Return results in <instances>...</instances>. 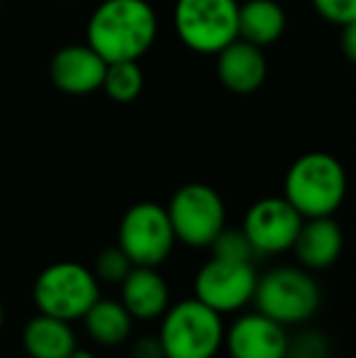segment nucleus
<instances>
[{"label":"nucleus","instance_id":"9d476101","mask_svg":"<svg viewBox=\"0 0 356 358\" xmlns=\"http://www.w3.org/2000/svg\"><path fill=\"white\" fill-rule=\"evenodd\" d=\"M300 224H303V217L298 215V210L283 195L280 198L271 195V198L257 200L247 210L242 231L259 256H273L290 251Z\"/></svg>","mask_w":356,"mask_h":358},{"label":"nucleus","instance_id":"39448f33","mask_svg":"<svg viewBox=\"0 0 356 358\" xmlns=\"http://www.w3.org/2000/svg\"><path fill=\"white\" fill-rule=\"evenodd\" d=\"M100 297V283L93 271L76 261H59L37 275L32 300L37 312L59 320L76 322Z\"/></svg>","mask_w":356,"mask_h":358},{"label":"nucleus","instance_id":"f257e3e1","mask_svg":"<svg viewBox=\"0 0 356 358\" xmlns=\"http://www.w3.org/2000/svg\"><path fill=\"white\" fill-rule=\"evenodd\" d=\"M157 34V10L149 0H103L86 24V44L108 64L139 62Z\"/></svg>","mask_w":356,"mask_h":358},{"label":"nucleus","instance_id":"393cba45","mask_svg":"<svg viewBox=\"0 0 356 358\" xmlns=\"http://www.w3.org/2000/svg\"><path fill=\"white\" fill-rule=\"evenodd\" d=\"M342 52L347 62H356V22L342 24Z\"/></svg>","mask_w":356,"mask_h":358},{"label":"nucleus","instance_id":"f8f14e48","mask_svg":"<svg viewBox=\"0 0 356 358\" xmlns=\"http://www.w3.org/2000/svg\"><path fill=\"white\" fill-rule=\"evenodd\" d=\"M108 62H103L88 44H69L62 47L49 62V78L54 88L66 95H90L100 90Z\"/></svg>","mask_w":356,"mask_h":358},{"label":"nucleus","instance_id":"f3484780","mask_svg":"<svg viewBox=\"0 0 356 358\" xmlns=\"http://www.w3.org/2000/svg\"><path fill=\"white\" fill-rule=\"evenodd\" d=\"M285 32V10L278 0H244L237 10V37L257 47H271Z\"/></svg>","mask_w":356,"mask_h":358},{"label":"nucleus","instance_id":"aec40b11","mask_svg":"<svg viewBox=\"0 0 356 358\" xmlns=\"http://www.w3.org/2000/svg\"><path fill=\"white\" fill-rule=\"evenodd\" d=\"M208 249L215 259L239 261V264H254L257 256H259L257 251H254V246L249 244V239L242 231V227H239V229H234V227H225V229L220 231L213 241H210Z\"/></svg>","mask_w":356,"mask_h":358},{"label":"nucleus","instance_id":"cd10ccee","mask_svg":"<svg viewBox=\"0 0 356 358\" xmlns=\"http://www.w3.org/2000/svg\"><path fill=\"white\" fill-rule=\"evenodd\" d=\"M0 3H3V0H0Z\"/></svg>","mask_w":356,"mask_h":358},{"label":"nucleus","instance_id":"9b49d317","mask_svg":"<svg viewBox=\"0 0 356 358\" xmlns=\"http://www.w3.org/2000/svg\"><path fill=\"white\" fill-rule=\"evenodd\" d=\"M222 346L229 358H285L288 331L262 312H244L225 327Z\"/></svg>","mask_w":356,"mask_h":358},{"label":"nucleus","instance_id":"412c9836","mask_svg":"<svg viewBox=\"0 0 356 358\" xmlns=\"http://www.w3.org/2000/svg\"><path fill=\"white\" fill-rule=\"evenodd\" d=\"M93 275L98 278V283H108V285H120L124 280V275L132 271V261L124 256V251L118 244L103 249L95 256L93 264Z\"/></svg>","mask_w":356,"mask_h":358},{"label":"nucleus","instance_id":"dca6fc26","mask_svg":"<svg viewBox=\"0 0 356 358\" xmlns=\"http://www.w3.org/2000/svg\"><path fill=\"white\" fill-rule=\"evenodd\" d=\"M76 346L78 341L71 322L59 317L39 312L22 329V349L29 358H69Z\"/></svg>","mask_w":356,"mask_h":358},{"label":"nucleus","instance_id":"6e6552de","mask_svg":"<svg viewBox=\"0 0 356 358\" xmlns=\"http://www.w3.org/2000/svg\"><path fill=\"white\" fill-rule=\"evenodd\" d=\"M118 246L132 266H162L176 246L166 208L152 200L137 203L122 215L118 227Z\"/></svg>","mask_w":356,"mask_h":358},{"label":"nucleus","instance_id":"2eb2a0df","mask_svg":"<svg viewBox=\"0 0 356 358\" xmlns=\"http://www.w3.org/2000/svg\"><path fill=\"white\" fill-rule=\"evenodd\" d=\"M120 302L132 315V320H159L171 305L166 278L152 266H132V271L120 283Z\"/></svg>","mask_w":356,"mask_h":358},{"label":"nucleus","instance_id":"4be33fe9","mask_svg":"<svg viewBox=\"0 0 356 358\" xmlns=\"http://www.w3.org/2000/svg\"><path fill=\"white\" fill-rule=\"evenodd\" d=\"M285 358H329V344L318 331H300L293 339L288 336Z\"/></svg>","mask_w":356,"mask_h":358},{"label":"nucleus","instance_id":"0eeeda50","mask_svg":"<svg viewBox=\"0 0 356 358\" xmlns=\"http://www.w3.org/2000/svg\"><path fill=\"white\" fill-rule=\"evenodd\" d=\"M237 0H176L173 29L183 47L215 57L237 39Z\"/></svg>","mask_w":356,"mask_h":358},{"label":"nucleus","instance_id":"bb28decb","mask_svg":"<svg viewBox=\"0 0 356 358\" xmlns=\"http://www.w3.org/2000/svg\"><path fill=\"white\" fill-rule=\"evenodd\" d=\"M3 324H5V307H3V302H0V329H3Z\"/></svg>","mask_w":356,"mask_h":358},{"label":"nucleus","instance_id":"b1692460","mask_svg":"<svg viewBox=\"0 0 356 358\" xmlns=\"http://www.w3.org/2000/svg\"><path fill=\"white\" fill-rule=\"evenodd\" d=\"M132 358H164V349L159 336H142L134 341Z\"/></svg>","mask_w":356,"mask_h":358},{"label":"nucleus","instance_id":"4468645a","mask_svg":"<svg viewBox=\"0 0 356 358\" xmlns=\"http://www.w3.org/2000/svg\"><path fill=\"white\" fill-rule=\"evenodd\" d=\"M300 266L308 271H325L337 264L344 249V234L339 222L329 217H308L303 220L293 246Z\"/></svg>","mask_w":356,"mask_h":358},{"label":"nucleus","instance_id":"a878e982","mask_svg":"<svg viewBox=\"0 0 356 358\" xmlns=\"http://www.w3.org/2000/svg\"><path fill=\"white\" fill-rule=\"evenodd\" d=\"M69 358H95V356L90 354V351H86V349H78V346H76V349L71 351V356H69Z\"/></svg>","mask_w":356,"mask_h":358},{"label":"nucleus","instance_id":"f03ea898","mask_svg":"<svg viewBox=\"0 0 356 358\" xmlns=\"http://www.w3.org/2000/svg\"><path fill=\"white\" fill-rule=\"evenodd\" d=\"M347 173L337 156L327 151H308L290 164L283 180V198L303 220L329 217L344 203Z\"/></svg>","mask_w":356,"mask_h":358},{"label":"nucleus","instance_id":"6ab92c4d","mask_svg":"<svg viewBox=\"0 0 356 358\" xmlns=\"http://www.w3.org/2000/svg\"><path fill=\"white\" fill-rule=\"evenodd\" d=\"M100 88L105 90V95L113 103H134L144 88V71L139 66V62H110L105 66Z\"/></svg>","mask_w":356,"mask_h":358},{"label":"nucleus","instance_id":"ddd939ff","mask_svg":"<svg viewBox=\"0 0 356 358\" xmlns=\"http://www.w3.org/2000/svg\"><path fill=\"white\" fill-rule=\"evenodd\" d=\"M215 57H218V62H215L218 78L229 93L249 95L262 88L266 80V54L257 44L237 37L227 47L220 49Z\"/></svg>","mask_w":356,"mask_h":358},{"label":"nucleus","instance_id":"1a4fd4ad","mask_svg":"<svg viewBox=\"0 0 356 358\" xmlns=\"http://www.w3.org/2000/svg\"><path fill=\"white\" fill-rule=\"evenodd\" d=\"M257 266L239 264V261H222L210 256L195 273L193 290L200 302L213 307L220 315L244 310L252 302L257 287Z\"/></svg>","mask_w":356,"mask_h":358},{"label":"nucleus","instance_id":"7ed1b4c3","mask_svg":"<svg viewBox=\"0 0 356 358\" xmlns=\"http://www.w3.org/2000/svg\"><path fill=\"white\" fill-rule=\"evenodd\" d=\"M164 358H215L225 341L222 315L200 302L198 297L178 300L162 317Z\"/></svg>","mask_w":356,"mask_h":358},{"label":"nucleus","instance_id":"423d86ee","mask_svg":"<svg viewBox=\"0 0 356 358\" xmlns=\"http://www.w3.org/2000/svg\"><path fill=\"white\" fill-rule=\"evenodd\" d=\"M166 215L176 241L190 249H208L210 241L227 227V208L213 185L185 183L171 195Z\"/></svg>","mask_w":356,"mask_h":358},{"label":"nucleus","instance_id":"a211bd4d","mask_svg":"<svg viewBox=\"0 0 356 358\" xmlns=\"http://www.w3.org/2000/svg\"><path fill=\"white\" fill-rule=\"evenodd\" d=\"M86 324L88 336L100 346H120L129 339L132 334V315L124 310L120 300H110V297H98L88 312L81 317Z\"/></svg>","mask_w":356,"mask_h":358},{"label":"nucleus","instance_id":"5701e85b","mask_svg":"<svg viewBox=\"0 0 356 358\" xmlns=\"http://www.w3.org/2000/svg\"><path fill=\"white\" fill-rule=\"evenodd\" d=\"M315 13L337 27L347 22H356V0H310Z\"/></svg>","mask_w":356,"mask_h":358},{"label":"nucleus","instance_id":"20e7f679","mask_svg":"<svg viewBox=\"0 0 356 358\" xmlns=\"http://www.w3.org/2000/svg\"><path fill=\"white\" fill-rule=\"evenodd\" d=\"M252 302L257 312L276 320L278 324H303L318 315L322 290L308 268L278 266L257 278Z\"/></svg>","mask_w":356,"mask_h":358}]
</instances>
